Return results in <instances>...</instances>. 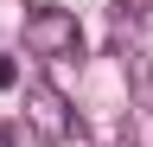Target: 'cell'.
Segmentation results:
<instances>
[{"instance_id":"1","label":"cell","mask_w":153,"mask_h":147,"mask_svg":"<svg viewBox=\"0 0 153 147\" xmlns=\"http://www.w3.org/2000/svg\"><path fill=\"white\" fill-rule=\"evenodd\" d=\"M26 45L38 58H83V26L70 7H32L26 13Z\"/></svg>"},{"instance_id":"7","label":"cell","mask_w":153,"mask_h":147,"mask_svg":"<svg viewBox=\"0 0 153 147\" xmlns=\"http://www.w3.org/2000/svg\"><path fill=\"white\" fill-rule=\"evenodd\" d=\"M57 147H64V141H57Z\"/></svg>"},{"instance_id":"6","label":"cell","mask_w":153,"mask_h":147,"mask_svg":"<svg viewBox=\"0 0 153 147\" xmlns=\"http://www.w3.org/2000/svg\"><path fill=\"white\" fill-rule=\"evenodd\" d=\"M13 141H19V134H13V122H0V147H13Z\"/></svg>"},{"instance_id":"4","label":"cell","mask_w":153,"mask_h":147,"mask_svg":"<svg viewBox=\"0 0 153 147\" xmlns=\"http://www.w3.org/2000/svg\"><path fill=\"white\" fill-rule=\"evenodd\" d=\"M13 83H19V64H13V58H0V90H13Z\"/></svg>"},{"instance_id":"2","label":"cell","mask_w":153,"mask_h":147,"mask_svg":"<svg viewBox=\"0 0 153 147\" xmlns=\"http://www.w3.org/2000/svg\"><path fill=\"white\" fill-rule=\"evenodd\" d=\"M26 109H32V128H38L51 147L70 141V109H64V96H57L51 83H32V90H26Z\"/></svg>"},{"instance_id":"3","label":"cell","mask_w":153,"mask_h":147,"mask_svg":"<svg viewBox=\"0 0 153 147\" xmlns=\"http://www.w3.org/2000/svg\"><path fill=\"white\" fill-rule=\"evenodd\" d=\"M128 83H134V109L153 115V64L140 58V51H128Z\"/></svg>"},{"instance_id":"5","label":"cell","mask_w":153,"mask_h":147,"mask_svg":"<svg viewBox=\"0 0 153 147\" xmlns=\"http://www.w3.org/2000/svg\"><path fill=\"white\" fill-rule=\"evenodd\" d=\"M147 13V0H121V19H140Z\"/></svg>"}]
</instances>
